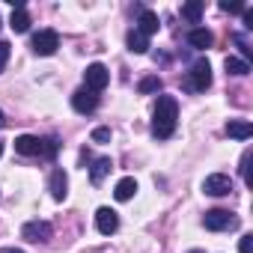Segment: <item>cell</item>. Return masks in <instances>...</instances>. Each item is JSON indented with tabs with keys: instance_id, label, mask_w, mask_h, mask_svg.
Here are the masks:
<instances>
[{
	"instance_id": "cell-1",
	"label": "cell",
	"mask_w": 253,
	"mask_h": 253,
	"mask_svg": "<svg viewBox=\"0 0 253 253\" xmlns=\"http://www.w3.org/2000/svg\"><path fill=\"white\" fill-rule=\"evenodd\" d=\"M176 119H179V104L173 95H161L158 104H155V113H152V134L158 140H167L173 131H176Z\"/></svg>"
},
{
	"instance_id": "cell-2",
	"label": "cell",
	"mask_w": 253,
	"mask_h": 253,
	"mask_svg": "<svg viewBox=\"0 0 253 253\" xmlns=\"http://www.w3.org/2000/svg\"><path fill=\"white\" fill-rule=\"evenodd\" d=\"M209 84H211V66H209V60H197L188 72V89L203 92V89H209Z\"/></svg>"
},
{
	"instance_id": "cell-3",
	"label": "cell",
	"mask_w": 253,
	"mask_h": 253,
	"mask_svg": "<svg viewBox=\"0 0 253 253\" xmlns=\"http://www.w3.org/2000/svg\"><path fill=\"white\" fill-rule=\"evenodd\" d=\"M57 48H60V33L57 30H39L33 36V51L39 57H51V54H57Z\"/></svg>"
},
{
	"instance_id": "cell-4",
	"label": "cell",
	"mask_w": 253,
	"mask_h": 253,
	"mask_svg": "<svg viewBox=\"0 0 253 253\" xmlns=\"http://www.w3.org/2000/svg\"><path fill=\"white\" fill-rule=\"evenodd\" d=\"M203 223H206V229H211V232H220V229H235V226H238V220H235L226 209H211V211H206Z\"/></svg>"
},
{
	"instance_id": "cell-5",
	"label": "cell",
	"mask_w": 253,
	"mask_h": 253,
	"mask_svg": "<svg viewBox=\"0 0 253 253\" xmlns=\"http://www.w3.org/2000/svg\"><path fill=\"white\" fill-rule=\"evenodd\" d=\"M51 235H54V229H51L48 220H30V223L21 226V238L33 241V244H42V241H48Z\"/></svg>"
},
{
	"instance_id": "cell-6",
	"label": "cell",
	"mask_w": 253,
	"mask_h": 253,
	"mask_svg": "<svg viewBox=\"0 0 253 253\" xmlns=\"http://www.w3.org/2000/svg\"><path fill=\"white\" fill-rule=\"evenodd\" d=\"M84 81H86V89L98 92V89H104V86H107V81H110V72H107L101 63H92V66H86V72H84Z\"/></svg>"
},
{
	"instance_id": "cell-7",
	"label": "cell",
	"mask_w": 253,
	"mask_h": 253,
	"mask_svg": "<svg viewBox=\"0 0 253 253\" xmlns=\"http://www.w3.org/2000/svg\"><path fill=\"white\" fill-rule=\"evenodd\" d=\"M203 191L211 194V197H226V194H232V179L226 173H211L203 182Z\"/></svg>"
},
{
	"instance_id": "cell-8",
	"label": "cell",
	"mask_w": 253,
	"mask_h": 253,
	"mask_svg": "<svg viewBox=\"0 0 253 253\" xmlns=\"http://www.w3.org/2000/svg\"><path fill=\"white\" fill-rule=\"evenodd\" d=\"M72 107H75L78 113H92V110L98 107V92H92V89H86V86L75 89V95H72Z\"/></svg>"
},
{
	"instance_id": "cell-9",
	"label": "cell",
	"mask_w": 253,
	"mask_h": 253,
	"mask_svg": "<svg viewBox=\"0 0 253 253\" xmlns=\"http://www.w3.org/2000/svg\"><path fill=\"white\" fill-rule=\"evenodd\" d=\"M95 226H98L101 235H113V232L119 229V217H116V211L107 209V206H101V209L95 211Z\"/></svg>"
},
{
	"instance_id": "cell-10",
	"label": "cell",
	"mask_w": 253,
	"mask_h": 253,
	"mask_svg": "<svg viewBox=\"0 0 253 253\" xmlns=\"http://www.w3.org/2000/svg\"><path fill=\"white\" fill-rule=\"evenodd\" d=\"M15 152L18 155H42V140L39 137H33V134H21V137H15Z\"/></svg>"
},
{
	"instance_id": "cell-11",
	"label": "cell",
	"mask_w": 253,
	"mask_h": 253,
	"mask_svg": "<svg viewBox=\"0 0 253 253\" xmlns=\"http://www.w3.org/2000/svg\"><path fill=\"white\" fill-rule=\"evenodd\" d=\"M158 27H161V24H158V15H155L152 9H143L140 18H137V33L149 39L152 33H158Z\"/></svg>"
},
{
	"instance_id": "cell-12",
	"label": "cell",
	"mask_w": 253,
	"mask_h": 253,
	"mask_svg": "<svg viewBox=\"0 0 253 253\" xmlns=\"http://www.w3.org/2000/svg\"><path fill=\"white\" fill-rule=\"evenodd\" d=\"M211 42H214V36H211V30H206V27H194V30L188 33V45L197 48V51L211 48Z\"/></svg>"
},
{
	"instance_id": "cell-13",
	"label": "cell",
	"mask_w": 253,
	"mask_h": 253,
	"mask_svg": "<svg viewBox=\"0 0 253 253\" xmlns=\"http://www.w3.org/2000/svg\"><path fill=\"white\" fill-rule=\"evenodd\" d=\"M48 191H51L54 200H66V194H69V179H66L63 170H54V173H51V185H48Z\"/></svg>"
},
{
	"instance_id": "cell-14",
	"label": "cell",
	"mask_w": 253,
	"mask_h": 253,
	"mask_svg": "<svg viewBox=\"0 0 253 253\" xmlns=\"http://www.w3.org/2000/svg\"><path fill=\"white\" fill-rule=\"evenodd\" d=\"M226 134H229L232 140H247V137H253V125H250L247 119H232V122L226 125Z\"/></svg>"
},
{
	"instance_id": "cell-15",
	"label": "cell",
	"mask_w": 253,
	"mask_h": 253,
	"mask_svg": "<svg viewBox=\"0 0 253 253\" xmlns=\"http://www.w3.org/2000/svg\"><path fill=\"white\" fill-rule=\"evenodd\" d=\"M134 194H137V182H134L131 176L119 179V182H116V188H113V197H116L119 203H128V200H131Z\"/></svg>"
},
{
	"instance_id": "cell-16",
	"label": "cell",
	"mask_w": 253,
	"mask_h": 253,
	"mask_svg": "<svg viewBox=\"0 0 253 253\" xmlns=\"http://www.w3.org/2000/svg\"><path fill=\"white\" fill-rule=\"evenodd\" d=\"M9 27H12L15 33H27V30H30V15H27V9H24V6L12 12V18H9Z\"/></svg>"
},
{
	"instance_id": "cell-17",
	"label": "cell",
	"mask_w": 253,
	"mask_h": 253,
	"mask_svg": "<svg viewBox=\"0 0 253 253\" xmlns=\"http://www.w3.org/2000/svg\"><path fill=\"white\" fill-rule=\"evenodd\" d=\"M110 158H98L95 164H92V170H89V179H92V185H101V179L110 173Z\"/></svg>"
},
{
	"instance_id": "cell-18",
	"label": "cell",
	"mask_w": 253,
	"mask_h": 253,
	"mask_svg": "<svg viewBox=\"0 0 253 253\" xmlns=\"http://www.w3.org/2000/svg\"><path fill=\"white\" fill-rule=\"evenodd\" d=\"M182 18H188L191 24H200V18H203V3L200 0H191V3L182 6Z\"/></svg>"
},
{
	"instance_id": "cell-19",
	"label": "cell",
	"mask_w": 253,
	"mask_h": 253,
	"mask_svg": "<svg viewBox=\"0 0 253 253\" xmlns=\"http://www.w3.org/2000/svg\"><path fill=\"white\" fill-rule=\"evenodd\" d=\"M128 51H134V54H146V51H149V39H146V36H140L137 30H134V33H128Z\"/></svg>"
},
{
	"instance_id": "cell-20",
	"label": "cell",
	"mask_w": 253,
	"mask_h": 253,
	"mask_svg": "<svg viewBox=\"0 0 253 253\" xmlns=\"http://www.w3.org/2000/svg\"><path fill=\"white\" fill-rule=\"evenodd\" d=\"M250 66L247 60H238V57H226V75H247Z\"/></svg>"
},
{
	"instance_id": "cell-21",
	"label": "cell",
	"mask_w": 253,
	"mask_h": 253,
	"mask_svg": "<svg viewBox=\"0 0 253 253\" xmlns=\"http://www.w3.org/2000/svg\"><path fill=\"white\" fill-rule=\"evenodd\" d=\"M137 89H140V92H143V95H146V92H158V89H161V81H158V78H155V75H152V78H143V81H140V86H137Z\"/></svg>"
},
{
	"instance_id": "cell-22",
	"label": "cell",
	"mask_w": 253,
	"mask_h": 253,
	"mask_svg": "<svg viewBox=\"0 0 253 253\" xmlns=\"http://www.w3.org/2000/svg\"><path fill=\"white\" fill-rule=\"evenodd\" d=\"M110 140V128H95L92 131V143H107Z\"/></svg>"
},
{
	"instance_id": "cell-23",
	"label": "cell",
	"mask_w": 253,
	"mask_h": 253,
	"mask_svg": "<svg viewBox=\"0 0 253 253\" xmlns=\"http://www.w3.org/2000/svg\"><path fill=\"white\" fill-rule=\"evenodd\" d=\"M6 63H9V42H0V72L6 69Z\"/></svg>"
},
{
	"instance_id": "cell-24",
	"label": "cell",
	"mask_w": 253,
	"mask_h": 253,
	"mask_svg": "<svg viewBox=\"0 0 253 253\" xmlns=\"http://www.w3.org/2000/svg\"><path fill=\"white\" fill-rule=\"evenodd\" d=\"M238 250H241V253H253V235H241Z\"/></svg>"
},
{
	"instance_id": "cell-25",
	"label": "cell",
	"mask_w": 253,
	"mask_h": 253,
	"mask_svg": "<svg viewBox=\"0 0 253 253\" xmlns=\"http://www.w3.org/2000/svg\"><path fill=\"white\" fill-rule=\"evenodd\" d=\"M220 9H223V12H244L241 3H220Z\"/></svg>"
},
{
	"instance_id": "cell-26",
	"label": "cell",
	"mask_w": 253,
	"mask_h": 253,
	"mask_svg": "<svg viewBox=\"0 0 253 253\" xmlns=\"http://www.w3.org/2000/svg\"><path fill=\"white\" fill-rule=\"evenodd\" d=\"M244 27H247V30H250V27H253V12H250V9H247V12H244Z\"/></svg>"
},
{
	"instance_id": "cell-27",
	"label": "cell",
	"mask_w": 253,
	"mask_h": 253,
	"mask_svg": "<svg viewBox=\"0 0 253 253\" xmlns=\"http://www.w3.org/2000/svg\"><path fill=\"white\" fill-rule=\"evenodd\" d=\"M0 128H6V116H3V110H0Z\"/></svg>"
},
{
	"instance_id": "cell-28",
	"label": "cell",
	"mask_w": 253,
	"mask_h": 253,
	"mask_svg": "<svg viewBox=\"0 0 253 253\" xmlns=\"http://www.w3.org/2000/svg\"><path fill=\"white\" fill-rule=\"evenodd\" d=\"M3 253H24V250H15V247H9V250H3Z\"/></svg>"
},
{
	"instance_id": "cell-29",
	"label": "cell",
	"mask_w": 253,
	"mask_h": 253,
	"mask_svg": "<svg viewBox=\"0 0 253 253\" xmlns=\"http://www.w3.org/2000/svg\"><path fill=\"white\" fill-rule=\"evenodd\" d=\"M0 155H3V140H0Z\"/></svg>"
},
{
	"instance_id": "cell-30",
	"label": "cell",
	"mask_w": 253,
	"mask_h": 253,
	"mask_svg": "<svg viewBox=\"0 0 253 253\" xmlns=\"http://www.w3.org/2000/svg\"><path fill=\"white\" fill-rule=\"evenodd\" d=\"M191 253H203V250H191Z\"/></svg>"
}]
</instances>
